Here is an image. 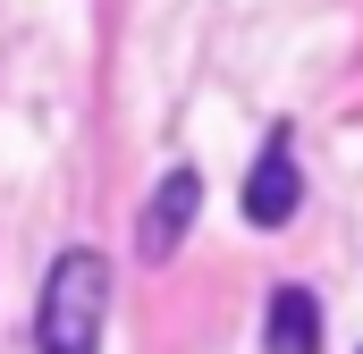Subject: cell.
<instances>
[{
    "instance_id": "cell-1",
    "label": "cell",
    "mask_w": 363,
    "mask_h": 354,
    "mask_svg": "<svg viewBox=\"0 0 363 354\" xmlns=\"http://www.w3.org/2000/svg\"><path fill=\"white\" fill-rule=\"evenodd\" d=\"M101 321H110V262L93 245H68L34 295V354H101Z\"/></svg>"
},
{
    "instance_id": "cell-2",
    "label": "cell",
    "mask_w": 363,
    "mask_h": 354,
    "mask_svg": "<svg viewBox=\"0 0 363 354\" xmlns=\"http://www.w3.org/2000/svg\"><path fill=\"white\" fill-rule=\"evenodd\" d=\"M194 211H203V169H169L152 185L144 219H135V253H144V262H169L186 245V228H194Z\"/></svg>"
},
{
    "instance_id": "cell-3",
    "label": "cell",
    "mask_w": 363,
    "mask_h": 354,
    "mask_svg": "<svg viewBox=\"0 0 363 354\" xmlns=\"http://www.w3.org/2000/svg\"><path fill=\"white\" fill-rule=\"evenodd\" d=\"M296 202H304L296 135H287V127H271L262 161H254V177H245V219H254V228H287V219H296Z\"/></svg>"
},
{
    "instance_id": "cell-4",
    "label": "cell",
    "mask_w": 363,
    "mask_h": 354,
    "mask_svg": "<svg viewBox=\"0 0 363 354\" xmlns=\"http://www.w3.org/2000/svg\"><path fill=\"white\" fill-rule=\"evenodd\" d=\"M262 354H321V304L313 287H279L262 312Z\"/></svg>"
}]
</instances>
